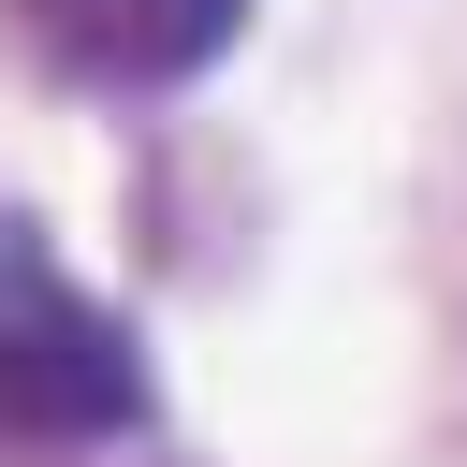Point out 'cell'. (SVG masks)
<instances>
[{
    "label": "cell",
    "instance_id": "obj_1",
    "mask_svg": "<svg viewBox=\"0 0 467 467\" xmlns=\"http://www.w3.org/2000/svg\"><path fill=\"white\" fill-rule=\"evenodd\" d=\"M146 409L131 336L0 219V438H117Z\"/></svg>",
    "mask_w": 467,
    "mask_h": 467
},
{
    "label": "cell",
    "instance_id": "obj_2",
    "mask_svg": "<svg viewBox=\"0 0 467 467\" xmlns=\"http://www.w3.org/2000/svg\"><path fill=\"white\" fill-rule=\"evenodd\" d=\"M15 29L102 88H175L248 29V0H15Z\"/></svg>",
    "mask_w": 467,
    "mask_h": 467
}]
</instances>
